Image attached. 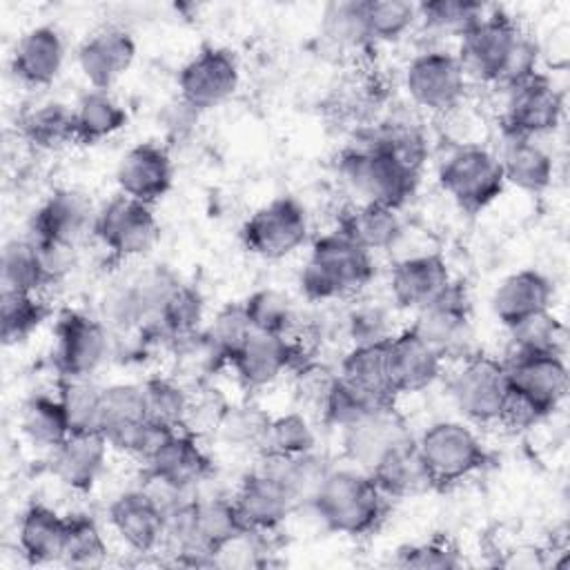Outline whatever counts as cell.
<instances>
[{"label":"cell","instance_id":"obj_30","mask_svg":"<svg viewBox=\"0 0 570 570\" xmlns=\"http://www.w3.org/2000/svg\"><path fill=\"white\" fill-rule=\"evenodd\" d=\"M501 142L494 151L505 185L528 194H543L554 178V158L539 138L499 134Z\"/></svg>","mask_w":570,"mask_h":570},{"label":"cell","instance_id":"obj_27","mask_svg":"<svg viewBox=\"0 0 570 570\" xmlns=\"http://www.w3.org/2000/svg\"><path fill=\"white\" fill-rule=\"evenodd\" d=\"M552 301L554 283L541 269L523 267L499 281L490 307L497 321L510 330L534 314L552 309Z\"/></svg>","mask_w":570,"mask_h":570},{"label":"cell","instance_id":"obj_13","mask_svg":"<svg viewBox=\"0 0 570 570\" xmlns=\"http://www.w3.org/2000/svg\"><path fill=\"white\" fill-rule=\"evenodd\" d=\"M178 283L180 278L167 265L140 269L105 296L102 321L120 334L138 332L158 316L165 298Z\"/></svg>","mask_w":570,"mask_h":570},{"label":"cell","instance_id":"obj_46","mask_svg":"<svg viewBox=\"0 0 570 570\" xmlns=\"http://www.w3.org/2000/svg\"><path fill=\"white\" fill-rule=\"evenodd\" d=\"M0 278H2V289H13V292L40 294L45 287L51 285L47 269L42 265L40 252L27 236L11 238L4 245Z\"/></svg>","mask_w":570,"mask_h":570},{"label":"cell","instance_id":"obj_7","mask_svg":"<svg viewBox=\"0 0 570 570\" xmlns=\"http://www.w3.org/2000/svg\"><path fill=\"white\" fill-rule=\"evenodd\" d=\"M403 89L416 109L434 116H450L463 107L470 78L456 51L428 47L407 60L403 69Z\"/></svg>","mask_w":570,"mask_h":570},{"label":"cell","instance_id":"obj_15","mask_svg":"<svg viewBox=\"0 0 570 570\" xmlns=\"http://www.w3.org/2000/svg\"><path fill=\"white\" fill-rule=\"evenodd\" d=\"M240 85V65L232 49L218 45L200 47L176 76L178 98L198 114L227 102Z\"/></svg>","mask_w":570,"mask_h":570},{"label":"cell","instance_id":"obj_8","mask_svg":"<svg viewBox=\"0 0 570 570\" xmlns=\"http://www.w3.org/2000/svg\"><path fill=\"white\" fill-rule=\"evenodd\" d=\"M448 396L463 421L474 425H501L510 401L503 358L476 352L459 361L448 379Z\"/></svg>","mask_w":570,"mask_h":570},{"label":"cell","instance_id":"obj_2","mask_svg":"<svg viewBox=\"0 0 570 570\" xmlns=\"http://www.w3.org/2000/svg\"><path fill=\"white\" fill-rule=\"evenodd\" d=\"M307 508L330 532L367 537L385 521L390 499L365 470L345 465L330 470Z\"/></svg>","mask_w":570,"mask_h":570},{"label":"cell","instance_id":"obj_1","mask_svg":"<svg viewBox=\"0 0 570 570\" xmlns=\"http://www.w3.org/2000/svg\"><path fill=\"white\" fill-rule=\"evenodd\" d=\"M374 276V254L334 227L312 240L298 272V289L309 303L350 301L358 298Z\"/></svg>","mask_w":570,"mask_h":570},{"label":"cell","instance_id":"obj_10","mask_svg":"<svg viewBox=\"0 0 570 570\" xmlns=\"http://www.w3.org/2000/svg\"><path fill=\"white\" fill-rule=\"evenodd\" d=\"M443 363H459L476 354L472 327V301L468 287L452 278L448 289L428 307L414 314L410 325Z\"/></svg>","mask_w":570,"mask_h":570},{"label":"cell","instance_id":"obj_16","mask_svg":"<svg viewBox=\"0 0 570 570\" xmlns=\"http://www.w3.org/2000/svg\"><path fill=\"white\" fill-rule=\"evenodd\" d=\"M523 29L503 9H488L485 16L459 38L456 56L470 82L497 87L512 47Z\"/></svg>","mask_w":570,"mask_h":570},{"label":"cell","instance_id":"obj_49","mask_svg":"<svg viewBox=\"0 0 570 570\" xmlns=\"http://www.w3.org/2000/svg\"><path fill=\"white\" fill-rule=\"evenodd\" d=\"M243 305L254 332L292 336V330L296 327L298 321V312L289 294H285L283 289L258 287L243 301Z\"/></svg>","mask_w":570,"mask_h":570},{"label":"cell","instance_id":"obj_37","mask_svg":"<svg viewBox=\"0 0 570 570\" xmlns=\"http://www.w3.org/2000/svg\"><path fill=\"white\" fill-rule=\"evenodd\" d=\"M127 122V109L109 91L89 89L73 105L76 142L80 145L102 142L122 131Z\"/></svg>","mask_w":570,"mask_h":570},{"label":"cell","instance_id":"obj_12","mask_svg":"<svg viewBox=\"0 0 570 570\" xmlns=\"http://www.w3.org/2000/svg\"><path fill=\"white\" fill-rule=\"evenodd\" d=\"M91 234L111 258L131 261L145 256L158 243L160 225L154 205L118 191L98 207Z\"/></svg>","mask_w":570,"mask_h":570},{"label":"cell","instance_id":"obj_4","mask_svg":"<svg viewBox=\"0 0 570 570\" xmlns=\"http://www.w3.org/2000/svg\"><path fill=\"white\" fill-rule=\"evenodd\" d=\"M336 174L356 203H376L399 212L416 196L421 185V169L358 140L338 154Z\"/></svg>","mask_w":570,"mask_h":570},{"label":"cell","instance_id":"obj_53","mask_svg":"<svg viewBox=\"0 0 570 570\" xmlns=\"http://www.w3.org/2000/svg\"><path fill=\"white\" fill-rule=\"evenodd\" d=\"M370 40L399 42L416 27V4L407 0H363Z\"/></svg>","mask_w":570,"mask_h":570},{"label":"cell","instance_id":"obj_48","mask_svg":"<svg viewBox=\"0 0 570 570\" xmlns=\"http://www.w3.org/2000/svg\"><path fill=\"white\" fill-rule=\"evenodd\" d=\"M387 405H394V403H385V401H379L374 396H370L367 392L354 387L352 383L343 381L336 372V379L318 410V416L321 421L336 430V432H343L345 428L354 425L356 421H361L363 416L381 410V407H387Z\"/></svg>","mask_w":570,"mask_h":570},{"label":"cell","instance_id":"obj_36","mask_svg":"<svg viewBox=\"0 0 570 570\" xmlns=\"http://www.w3.org/2000/svg\"><path fill=\"white\" fill-rule=\"evenodd\" d=\"M338 376L354 387L367 392L370 396L396 403V394L390 381L387 367V341L385 343H370V345H352L338 363Z\"/></svg>","mask_w":570,"mask_h":570},{"label":"cell","instance_id":"obj_21","mask_svg":"<svg viewBox=\"0 0 570 570\" xmlns=\"http://www.w3.org/2000/svg\"><path fill=\"white\" fill-rule=\"evenodd\" d=\"M232 501L243 525L258 534H272L296 510V503L283 481L263 463L240 479Z\"/></svg>","mask_w":570,"mask_h":570},{"label":"cell","instance_id":"obj_19","mask_svg":"<svg viewBox=\"0 0 570 570\" xmlns=\"http://www.w3.org/2000/svg\"><path fill=\"white\" fill-rule=\"evenodd\" d=\"M452 272L443 254L419 252L396 258L387 272L390 305L401 312H421L434 303L452 283Z\"/></svg>","mask_w":570,"mask_h":570},{"label":"cell","instance_id":"obj_17","mask_svg":"<svg viewBox=\"0 0 570 570\" xmlns=\"http://www.w3.org/2000/svg\"><path fill=\"white\" fill-rule=\"evenodd\" d=\"M303 361L305 350L294 336L254 332L232 354L227 367L243 390L258 392L274 385L283 374H292Z\"/></svg>","mask_w":570,"mask_h":570},{"label":"cell","instance_id":"obj_18","mask_svg":"<svg viewBox=\"0 0 570 570\" xmlns=\"http://www.w3.org/2000/svg\"><path fill=\"white\" fill-rule=\"evenodd\" d=\"M96 214L98 207L85 191L76 187H60L53 189L31 214L24 236L33 243L76 247L94 232Z\"/></svg>","mask_w":570,"mask_h":570},{"label":"cell","instance_id":"obj_28","mask_svg":"<svg viewBox=\"0 0 570 570\" xmlns=\"http://www.w3.org/2000/svg\"><path fill=\"white\" fill-rule=\"evenodd\" d=\"M109 450L98 430L71 432L51 452V472L71 492H89L107 468Z\"/></svg>","mask_w":570,"mask_h":570},{"label":"cell","instance_id":"obj_9","mask_svg":"<svg viewBox=\"0 0 570 570\" xmlns=\"http://www.w3.org/2000/svg\"><path fill=\"white\" fill-rule=\"evenodd\" d=\"M111 354L114 336L102 318L71 307L58 312L51 350L58 379H94Z\"/></svg>","mask_w":570,"mask_h":570},{"label":"cell","instance_id":"obj_38","mask_svg":"<svg viewBox=\"0 0 570 570\" xmlns=\"http://www.w3.org/2000/svg\"><path fill=\"white\" fill-rule=\"evenodd\" d=\"M20 136L36 149L53 151L69 142H76L73 107L60 100H47L29 107L18 120Z\"/></svg>","mask_w":570,"mask_h":570},{"label":"cell","instance_id":"obj_14","mask_svg":"<svg viewBox=\"0 0 570 570\" xmlns=\"http://www.w3.org/2000/svg\"><path fill=\"white\" fill-rule=\"evenodd\" d=\"M503 94V109L499 114V134L541 138L552 134L563 118V91L546 76L534 73Z\"/></svg>","mask_w":570,"mask_h":570},{"label":"cell","instance_id":"obj_23","mask_svg":"<svg viewBox=\"0 0 570 570\" xmlns=\"http://www.w3.org/2000/svg\"><path fill=\"white\" fill-rule=\"evenodd\" d=\"M136 40L131 31L122 27H102L87 36L78 51L76 62L91 89L109 91L134 65Z\"/></svg>","mask_w":570,"mask_h":570},{"label":"cell","instance_id":"obj_5","mask_svg":"<svg viewBox=\"0 0 570 570\" xmlns=\"http://www.w3.org/2000/svg\"><path fill=\"white\" fill-rule=\"evenodd\" d=\"M430 488H452L490 463V452L468 421L439 419L414 436Z\"/></svg>","mask_w":570,"mask_h":570},{"label":"cell","instance_id":"obj_55","mask_svg":"<svg viewBox=\"0 0 570 570\" xmlns=\"http://www.w3.org/2000/svg\"><path fill=\"white\" fill-rule=\"evenodd\" d=\"M100 392L102 385H98L94 379H58L56 396L67 412L71 432L96 430Z\"/></svg>","mask_w":570,"mask_h":570},{"label":"cell","instance_id":"obj_35","mask_svg":"<svg viewBox=\"0 0 570 570\" xmlns=\"http://www.w3.org/2000/svg\"><path fill=\"white\" fill-rule=\"evenodd\" d=\"M356 140L383 149L421 171L430 156V140L425 129L405 116H392L381 122L367 125L363 131L356 134Z\"/></svg>","mask_w":570,"mask_h":570},{"label":"cell","instance_id":"obj_29","mask_svg":"<svg viewBox=\"0 0 570 570\" xmlns=\"http://www.w3.org/2000/svg\"><path fill=\"white\" fill-rule=\"evenodd\" d=\"M65 65L62 33L51 24H38L20 36L11 53V73L31 89L56 82Z\"/></svg>","mask_w":570,"mask_h":570},{"label":"cell","instance_id":"obj_58","mask_svg":"<svg viewBox=\"0 0 570 570\" xmlns=\"http://www.w3.org/2000/svg\"><path fill=\"white\" fill-rule=\"evenodd\" d=\"M539 56H541V49H539V42L534 36H530L525 29L519 33L514 47H512V53L503 67V73L497 82V89L503 91L534 73H539Z\"/></svg>","mask_w":570,"mask_h":570},{"label":"cell","instance_id":"obj_52","mask_svg":"<svg viewBox=\"0 0 570 570\" xmlns=\"http://www.w3.org/2000/svg\"><path fill=\"white\" fill-rule=\"evenodd\" d=\"M269 419H272L269 414H265L261 407L252 403H240V405L229 403L214 432L223 443H227L234 450L261 454Z\"/></svg>","mask_w":570,"mask_h":570},{"label":"cell","instance_id":"obj_32","mask_svg":"<svg viewBox=\"0 0 570 570\" xmlns=\"http://www.w3.org/2000/svg\"><path fill=\"white\" fill-rule=\"evenodd\" d=\"M67 537V514L47 503H31L18 521V550L31 566L60 563Z\"/></svg>","mask_w":570,"mask_h":570},{"label":"cell","instance_id":"obj_6","mask_svg":"<svg viewBox=\"0 0 570 570\" xmlns=\"http://www.w3.org/2000/svg\"><path fill=\"white\" fill-rule=\"evenodd\" d=\"M436 180L465 214L488 209L505 189L499 158L483 142H454L436 165Z\"/></svg>","mask_w":570,"mask_h":570},{"label":"cell","instance_id":"obj_41","mask_svg":"<svg viewBox=\"0 0 570 570\" xmlns=\"http://www.w3.org/2000/svg\"><path fill=\"white\" fill-rule=\"evenodd\" d=\"M261 463L283 481L296 508H307V503L312 501V497L318 492L321 483L334 468L327 461V456L318 452V448L296 456H261Z\"/></svg>","mask_w":570,"mask_h":570},{"label":"cell","instance_id":"obj_59","mask_svg":"<svg viewBox=\"0 0 570 570\" xmlns=\"http://www.w3.org/2000/svg\"><path fill=\"white\" fill-rule=\"evenodd\" d=\"M180 428H171V425L145 419L138 425V430L131 434V439H129V443L125 448V454L131 456L134 461H138L140 465H147L169 443V439Z\"/></svg>","mask_w":570,"mask_h":570},{"label":"cell","instance_id":"obj_11","mask_svg":"<svg viewBox=\"0 0 570 570\" xmlns=\"http://www.w3.org/2000/svg\"><path fill=\"white\" fill-rule=\"evenodd\" d=\"M309 238V216L294 196H276L254 209L240 225L243 247L265 261L296 254Z\"/></svg>","mask_w":570,"mask_h":570},{"label":"cell","instance_id":"obj_24","mask_svg":"<svg viewBox=\"0 0 570 570\" xmlns=\"http://www.w3.org/2000/svg\"><path fill=\"white\" fill-rule=\"evenodd\" d=\"M118 191L154 205L174 185V160L165 145L145 140L129 147L116 165Z\"/></svg>","mask_w":570,"mask_h":570},{"label":"cell","instance_id":"obj_44","mask_svg":"<svg viewBox=\"0 0 570 570\" xmlns=\"http://www.w3.org/2000/svg\"><path fill=\"white\" fill-rule=\"evenodd\" d=\"M142 385V401H145V416L149 421H158L171 428H185L191 390L185 381L174 374H151Z\"/></svg>","mask_w":570,"mask_h":570},{"label":"cell","instance_id":"obj_45","mask_svg":"<svg viewBox=\"0 0 570 570\" xmlns=\"http://www.w3.org/2000/svg\"><path fill=\"white\" fill-rule=\"evenodd\" d=\"M109 557V543L102 534L100 523L89 512L67 514V537L60 563L69 568H98Z\"/></svg>","mask_w":570,"mask_h":570},{"label":"cell","instance_id":"obj_54","mask_svg":"<svg viewBox=\"0 0 570 570\" xmlns=\"http://www.w3.org/2000/svg\"><path fill=\"white\" fill-rule=\"evenodd\" d=\"M343 330L352 345L385 343L396 334L392 309L376 301H356L343 318Z\"/></svg>","mask_w":570,"mask_h":570},{"label":"cell","instance_id":"obj_39","mask_svg":"<svg viewBox=\"0 0 570 570\" xmlns=\"http://www.w3.org/2000/svg\"><path fill=\"white\" fill-rule=\"evenodd\" d=\"M20 432L33 448L49 452L71 434V423L56 392L33 394L24 401L20 410Z\"/></svg>","mask_w":570,"mask_h":570},{"label":"cell","instance_id":"obj_40","mask_svg":"<svg viewBox=\"0 0 570 570\" xmlns=\"http://www.w3.org/2000/svg\"><path fill=\"white\" fill-rule=\"evenodd\" d=\"M367 474L374 479L379 490L390 501L405 499V497H412V494L430 488V481L419 461L414 441L387 452L383 459H379L367 470Z\"/></svg>","mask_w":570,"mask_h":570},{"label":"cell","instance_id":"obj_22","mask_svg":"<svg viewBox=\"0 0 570 570\" xmlns=\"http://www.w3.org/2000/svg\"><path fill=\"white\" fill-rule=\"evenodd\" d=\"M414 441L410 425L394 405L381 407L341 432L343 456L350 465L370 470L387 452Z\"/></svg>","mask_w":570,"mask_h":570},{"label":"cell","instance_id":"obj_3","mask_svg":"<svg viewBox=\"0 0 570 570\" xmlns=\"http://www.w3.org/2000/svg\"><path fill=\"white\" fill-rule=\"evenodd\" d=\"M510 401L501 425L525 430L552 416L568 394L563 354H508L503 358Z\"/></svg>","mask_w":570,"mask_h":570},{"label":"cell","instance_id":"obj_57","mask_svg":"<svg viewBox=\"0 0 570 570\" xmlns=\"http://www.w3.org/2000/svg\"><path fill=\"white\" fill-rule=\"evenodd\" d=\"M463 563L459 548L445 539L434 537L419 543H405L394 550V566L399 568H419V570H454Z\"/></svg>","mask_w":570,"mask_h":570},{"label":"cell","instance_id":"obj_31","mask_svg":"<svg viewBox=\"0 0 570 570\" xmlns=\"http://www.w3.org/2000/svg\"><path fill=\"white\" fill-rule=\"evenodd\" d=\"M145 419L147 416L140 383L118 381L102 385L96 430L107 439L114 450L125 452L131 434Z\"/></svg>","mask_w":570,"mask_h":570},{"label":"cell","instance_id":"obj_43","mask_svg":"<svg viewBox=\"0 0 570 570\" xmlns=\"http://www.w3.org/2000/svg\"><path fill=\"white\" fill-rule=\"evenodd\" d=\"M51 316V307L40 294L2 289L0 296V336L7 347L20 345Z\"/></svg>","mask_w":570,"mask_h":570},{"label":"cell","instance_id":"obj_26","mask_svg":"<svg viewBox=\"0 0 570 570\" xmlns=\"http://www.w3.org/2000/svg\"><path fill=\"white\" fill-rule=\"evenodd\" d=\"M443 358L412 330H399L387 341V367L394 394H416L432 387L443 374Z\"/></svg>","mask_w":570,"mask_h":570},{"label":"cell","instance_id":"obj_50","mask_svg":"<svg viewBox=\"0 0 570 570\" xmlns=\"http://www.w3.org/2000/svg\"><path fill=\"white\" fill-rule=\"evenodd\" d=\"M316 430L303 410H292L269 419L258 456H296L316 450Z\"/></svg>","mask_w":570,"mask_h":570},{"label":"cell","instance_id":"obj_33","mask_svg":"<svg viewBox=\"0 0 570 570\" xmlns=\"http://www.w3.org/2000/svg\"><path fill=\"white\" fill-rule=\"evenodd\" d=\"M336 227L367 252H392L405 229L399 209L376 203H354L336 220Z\"/></svg>","mask_w":570,"mask_h":570},{"label":"cell","instance_id":"obj_60","mask_svg":"<svg viewBox=\"0 0 570 570\" xmlns=\"http://www.w3.org/2000/svg\"><path fill=\"white\" fill-rule=\"evenodd\" d=\"M196 118H198V111L191 109L189 105H185V102L178 98V100H176L174 105H169V109L165 111V127H167L169 134L183 136V134H187V131L191 129V125L196 122Z\"/></svg>","mask_w":570,"mask_h":570},{"label":"cell","instance_id":"obj_47","mask_svg":"<svg viewBox=\"0 0 570 570\" xmlns=\"http://www.w3.org/2000/svg\"><path fill=\"white\" fill-rule=\"evenodd\" d=\"M485 4L472 0H430L416 4V24L432 36L459 40L485 16Z\"/></svg>","mask_w":570,"mask_h":570},{"label":"cell","instance_id":"obj_25","mask_svg":"<svg viewBox=\"0 0 570 570\" xmlns=\"http://www.w3.org/2000/svg\"><path fill=\"white\" fill-rule=\"evenodd\" d=\"M214 474V463L200 443V436L180 428L169 443L142 465V476L165 485L198 492V488Z\"/></svg>","mask_w":570,"mask_h":570},{"label":"cell","instance_id":"obj_20","mask_svg":"<svg viewBox=\"0 0 570 570\" xmlns=\"http://www.w3.org/2000/svg\"><path fill=\"white\" fill-rule=\"evenodd\" d=\"M107 521L134 554H154L163 548L165 512L145 485L116 494L107 505Z\"/></svg>","mask_w":570,"mask_h":570},{"label":"cell","instance_id":"obj_34","mask_svg":"<svg viewBox=\"0 0 570 570\" xmlns=\"http://www.w3.org/2000/svg\"><path fill=\"white\" fill-rule=\"evenodd\" d=\"M247 532L232 497L198 492L194 503V534L198 548L209 554L218 566V554Z\"/></svg>","mask_w":570,"mask_h":570},{"label":"cell","instance_id":"obj_56","mask_svg":"<svg viewBox=\"0 0 570 570\" xmlns=\"http://www.w3.org/2000/svg\"><path fill=\"white\" fill-rule=\"evenodd\" d=\"M205 336L212 341V345L227 358L254 334V327L249 323V316L245 312L243 301L240 303H227L223 305L214 318L203 327Z\"/></svg>","mask_w":570,"mask_h":570},{"label":"cell","instance_id":"obj_51","mask_svg":"<svg viewBox=\"0 0 570 570\" xmlns=\"http://www.w3.org/2000/svg\"><path fill=\"white\" fill-rule=\"evenodd\" d=\"M508 334V354H563L566 325L552 309L517 323Z\"/></svg>","mask_w":570,"mask_h":570},{"label":"cell","instance_id":"obj_42","mask_svg":"<svg viewBox=\"0 0 570 570\" xmlns=\"http://www.w3.org/2000/svg\"><path fill=\"white\" fill-rule=\"evenodd\" d=\"M321 38L330 49L338 53H356L370 49L374 42L367 33L363 0L330 2L323 9Z\"/></svg>","mask_w":570,"mask_h":570}]
</instances>
